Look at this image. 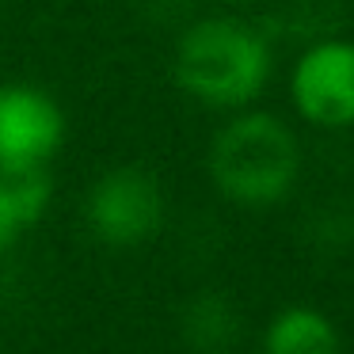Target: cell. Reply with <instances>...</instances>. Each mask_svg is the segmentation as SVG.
Segmentation results:
<instances>
[{"instance_id": "1", "label": "cell", "mask_w": 354, "mask_h": 354, "mask_svg": "<svg viewBox=\"0 0 354 354\" xmlns=\"http://www.w3.org/2000/svg\"><path fill=\"white\" fill-rule=\"evenodd\" d=\"M171 73L209 107H244L270 80V42L236 19H202L179 39Z\"/></svg>"}, {"instance_id": "2", "label": "cell", "mask_w": 354, "mask_h": 354, "mask_svg": "<svg viewBox=\"0 0 354 354\" xmlns=\"http://www.w3.org/2000/svg\"><path fill=\"white\" fill-rule=\"evenodd\" d=\"M301 149L290 126L274 115H240L209 145V176L217 191L240 206H274L293 191Z\"/></svg>"}, {"instance_id": "3", "label": "cell", "mask_w": 354, "mask_h": 354, "mask_svg": "<svg viewBox=\"0 0 354 354\" xmlns=\"http://www.w3.org/2000/svg\"><path fill=\"white\" fill-rule=\"evenodd\" d=\"M88 229L111 248H138L164 221V194L156 176L138 164L115 168L88 191Z\"/></svg>"}, {"instance_id": "4", "label": "cell", "mask_w": 354, "mask_h": 354, "mask_svg": "<svg viewBox=\"0 0 354 354\" xmlns=\"http://www.w3.org/2000/svg\"><path fill=\"white\" fill-rule=\"evenodd\" d=\"M65 141V115L39 88H0V171L42 168Z\"/></svg>"}, {"instance_id": "5", "label": "cell", "mask_w": 354, "mask_h": 354, "mask_svg": "<svg viewBox=\"0 0 354 354\" xmlns=\"http://www.w3.org/2000/svg\"><path fill=\"white\" fill-rule=\"evenodd\" d=\"M293 103L316 126L354 122V42H316L293 69Z\"/></svg>"}, {"instance_id": "6", "label": "cell", "mask_w": 354, "mask_h": 354, "mask_svg": "<svg viewBox=\"0 0 354 354\" xmlns=\"http://www.w3.org/2000/svg\"><path fill=\"white\" fill-rule=\"evenodd\" d=\"M244 335V316L221 290H202L179 313V339L191 354H232Z\"/></svg>"}, {"instance_id": "7", "label": "cell", "mask_w": 354, "mask_h": 354, "mask_svg": "<svg viewBox=\"0 0 354 354\" xmlns=\"http://www.w3.org/2000/svg\"><path fill=\"white\" fill-rule=\"evenodd\" d=\"M263 354H339L335 324L316 308H286L270 320Z\"/></svg>"}, {"instance_id": "8", "label": "cell", "mask_w": 354, "mask_h": 354, "mask_svg": "<svg viewBox=\"0 0 354 354\" xmlns=\"http://www.w3.org/2000/svg\"><path fill=\"white\" fill-rule=\"evenodd\" d=\"M50 206V179L42 168L27 171H0V225L12 232V240L31 229Z\"/></svg>"}, {"instance_id": "9", "label": "cell", "mask_w": 354, "mask_h": 354, "mask_svg": "<svg viewBox=\"0 0 354 354\" xmlns=\"http://www.w3.org/2000/svg\"><path fill=\"white\" fill-rule=\"evenodd\" d=\"M12 244V236H8V232H4V229H0V252H4V248H8Z\"/></svg>"}]
</instances>
